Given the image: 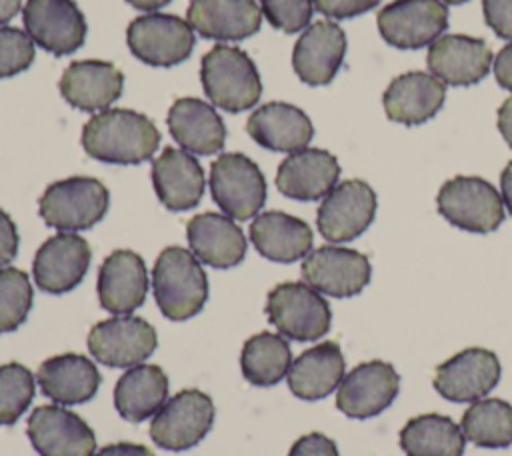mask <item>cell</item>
Instances as JSON below:
<instances>
[{
    "mask_svg": "<svg viewBox=\"0 0 512 456\" xmlns=\"http://www.w3.org/2000/svg\"><path fill=\"white\" fill-rule=\"evenodd\" d=\"M498 130L504 136V140L508 142V146L512 148V96L506 98L502 102V106L498 108V118H496Z\"/></svg>",
    "mask_w": 512,
    "mask_h": 456,
    "instance_id": "7dc6e473",
    "label": "cell"
},
{
    "mask_svg": "<svg viewBox=\"0 0 512 456\" xmlns=\"http://www.w3.org/2000/svg\"><path fill=\"white\" fill-rule=\"evenodd\" d=\"M190 252L212 268H230L244 260L246 238L240 226L224 214L204 212L188 220Z\"/></svg>",
    "mask_w": 512,
    "mask_h": 456,
    "instance_id": "d4e9b609",
    "label": "cell"
},
{
    "mask_svg": "<svg viewBox=\"0 0 512 456\" xmlns=\"http://www.w3.org/2000/svg\"><path fill=\"white\" fill-rule=\"evenodd\" d=\"M90 266V246L74 232L50 236L36 252L32 272L36 286L48 294H64L78 286Z\"/></svg>",
    "mask_w": 512,
    "mask_h": 456,
    "instance_id": "d6986e66",
    "label": "cell"
},
{
    "mask_svg": "<svg viewBox=\"0 0 512 456\" xmlns=\"http://www.w3.org/2000/svg\"><path fill=\"white\" fill-rule=\"evenodd\" d=\"M214 202L232 220H248L266 202V180L256 162L240 152L220 154L210 166Z\"/></svg>",
    "mask_w": 512,
    "mask_h": 456,
    "instance_id": "52a82bcc",
    "label": "cell"
},
{
    "mask_svg": "<svg viewBox=\"0 0 512 456\" xmlns=\"http://www.w3.org/2000/svg\"><path fill=\"white\" fill-rule=\"evenodd\" d=\"M34 60V40L14 26H0V78L26 70Z\"/></svg>",
    "mask_w": 512,
    "mask_h": 456,
    "instance_id": "f35d334b",
    "label": "cell"
},
{
    "mask_svg": "<svg viewBox=\"0 0 512 456\" xmlns=\"http://www.w3.org/2000/svg\"><path fill=\"white\" fill-rule=\"evenodd\" d=\"M370 260L352 248L320 246L304 256L302 278L316 292L348 298L360 294L370 282Z\"/></svg>",
    "mask_w": 512,
    "mask_h": 456,
    "instance_id": "8fae6325",
    "label": "cell"
},
{
    "mask_svg": "<svg viewBox=\"0 0 512 456\" xmlns=\"http://www.w3.org/2000/svg\"><path fill=\"white\" fill-rule=\"evenodd\" d=\"M260 10L264 18L282 32L304 30L312 18V0H260Z\"/></svg>",
    "mask_w": 512,
    "mask_h": 456,
    "instance_id": "ab89813d",
    "label": "cell"
},
{
    "mask_svg": "<svg viewBox=\"0 0 512 456\" xmlns=\"http://www.w3.org/2000/svg\"><path fill=\"white\" fill-rule=\"evenodd\" d=\"M314 8L328 18H352L360 16L380 4V0H312Z\"/></svg>",
    "mask_w": 512,
    "mask_h": 456,
    "instance_id": "b9f144b4",
    "label": "cell"
},
{
    "mask_svg": "<svg viewBox=\"0 0 512 456\" xmlns=\"http://www.w3.org/2000/svg\"><path fill=\"white\" fill-rule=\"evenodd\" d=\"M292 352L280 334L260 332L244 342L240 368L244 378L254 386H274L290 370Z\"/></svg>",
    "mask_w": 512,
    "mask_h": 456,
    "instance_id": "e575fe53",
    "label": "cell"
},
{
    "mask_svg": "<svg viewBox=\"0 0 512 456\" xmlns=\"http://www.w3.org/2000/svg\"><path fill=\"white\" fill-rule=\"evenodd\" d=\"M168 130L182 150L216 154L226 140V128L214 106L200 98H178L168 110Z\"/></svg>",
    "mask_w": 512,
    "mask_h": 456,
    "instance_id": "83f0119b",
    "label": "cell"
},
{
    "mask_svg": "<svg viewBox=\"0 0 512 456\" xmlns=\"http://www.w3.org/2000/svg\"><path fill=\"white\" fill-rule=\"evenodd\" d=\"M22 20L28 36L56 56L80 48L88 30L84 14L72 0H26Z\"/></svg>",
    "mask_w": 512,
    "mask_h": 456,
    "instance_id": "2e32d148",
    "label": "cell"
},
{
    "mask_svg": "<svg viewBox=\"0 0 512 456\" xmlns=\"http://www.w3.org/2000/svg\"><path fill=\"white\" fill-rule=\"evenodd\" d=\"M152 184L158 200L172 212L194 208L204 194L200 162L186 150L166 148L152 162Z\"/></svg>",
    "mask_w": 512,
    "mask_h": 456,
    "instance_id": "4316f807",
    "label": "cell"
},
{
    "mask_svg": "<svg viewBox=\"0 0 512 456\" xmlns=\"http://www.w3.org/2000/svg\"><path fill=\"white\" fill-rule=\"evenodd\" d=\"M446 4H462V2H468V0H444Z\"/></svg>",
    "mask_w": 512,
    "mask_h": 456,
    "instance_id": "816d5d0a",
    "label": "cell"
},
{
    "mask_svg": "<svg viewBox=\"0 0 512 456\" xmlns=\"http://www.w3.org/2000/svg\"><path fill=\"white\" fill-rule=\"evenodd\" d=\"M344 54V30L330 20H320L310 24L294 44L292 66L302 82L322 86L332 82L342 66Z\"/></svg>",
    "mask_w": 512,
    "mask_h": 456,
    "instance_id": "ffe728a7",
    "label": "cell"
},
{
    "mask_svg": "<svg viewBox=\"0 0 512 456\" xmlns=\"http://www.w3.org/2000/svg\"><path fill=\"white\" fill-rule=\"evenodd\" d=\"M94 456H154L152 450L144 444L134 442H116L100 448Z\"/></svg>",
    "mask_w": 512,
    "mask_h": 456,
    "instance_id": "bcb514c9",
    "label": "cell"
},
{
    "mask_svg": "<svg viewBox=\"0 0 512 456\" xmlns=\"http://www.w3.org/2000/svg\"><path fill=\"white\" fill-rule=\"evenodd\" d=\"M406 456H464L466 436L462 428L444 414H420L410 418L398 436Z\"/></svg>",
    "mask_w": 512,
    "mask_h": 456,
    "instance_id": "836d02e7",
    "label": "cell"
},
{
    "mask_svg": "<svg viewBox=\"0 0 512 456\" xmlns=\"http://www.w3.org/2000/svg\"><path fill=\"white\" fill-rule=\"evenodd\" d=\"M500 190H502V202L512 214V162H508L500 174Z\"/></svg>",
    "mask_w": 512,
    "mask_h": 456,
    "instance_id": "c3c4849f",
    "label": "cell"
},
{
    "mask_svg": "<svg viewBox=\"0 0 512 456\" xmlns=\"http://www.w3.org/2000/svg\"><path fill=\"white\" fill-rule=\"evenodd\" d=\"M20 6H22V0H0V24L14 18Z\"/></svg>",
    "mask_w": 512,
    "mask_h": 456,
    "instance_id": "681fc988",
    "label": "cell"
},
{
    "mask_svg": "<svg viewBox=\"0 0 512 456\" xmlns=\"http://www.w3.org/2000/svg\"><path fill=\"white\" fill-rule=\"evenodd\" d=\"M38 384L44 396L60 406L88 402L98 386L100 372L92 360L82 354H60L44 360L38 368Z\"/></svg>",
    "mask_w": 512,
    "mask_h": 456,
    "instance_id": "f546056e",
    "label": "cell"
},
{
    "mask_svg": "<svg viewBox=\"0 0 512 456\" xmlns=\"http://www.w3.org/2000/svg\"><path fill=\"white\" fill-rule=\"evenodd\" d=\"M270 324L286 338L314 342L330 330L332 312L328 302L304 282H284L274 286L266 298Z\"/></svg>",
    "mask_w": 512,
    "mask_h": 456,
    "instance_id": "5b68a950",
    "label": "cell"
},
{
    "mask_svg": "<svg viewBox=\"0 0 512 456\" xmlns=\"http://www.w3.org/2000/svg\"><path fill=\"white\" fill-rule=\"evenodd\" d=\"M498 380V356L486 348H466L434 370V388L450 402H476L492 392Z\"/></svg>",
    "mask_w": 512,
    "mask_h": 456,
    "instance_id": "9a60e30c",
    "label": "cell"
},
{
    "mask_svg": "<svg viewBox=\"0 0 512 456\" xmlns=\"http://www.w3.org/2000/svg\"><path fill=\"white\" fill-rule=\"evenodd\" d=\"M126 42L130 52L144 64L174 66L190 56L194 30L180 16L150 12L130 22Z\"/></svg>",
    "mask_w": 512,
    "mask_h": 456,
    "instance_id": "9c48e42d",
    "label": "cell"
},
{
    "mask_svg": "<svg viewBox=\"0 0 512 456\" xmlns=\"http://www.w3.org/2000/svg\"><path fill=\"white\" fill-rule=\"evenodd\" d=\"M288 456H338V448L328 436L310 432L292 444Z\"/></svg>",
    "mask_w": 512,
    "mask_h": 456,
    "instance_id": "7bdbcfd3",
    "label": "cell"
},
{
    "mask_svg": "<svg viewBox=\"0 0 512 456\" xmlns=\"http://www.w3.org/2000/svg\"><path fill=\"white\" fill-rule=\"evenodd\" d=\"M250 240L264 258L290 264L312 250L314 236L304 220L286 212L270 210L252 220Z\"/></svg>",
    "mask_w": 512,
    "mask_h": 456,
    "instance_id": "4dcf8cb0",
    "label": "cell"
},
{
    "mask_svg": "<svg viewBox=\"0 0 512 456\" xmlns=\"http://www.w3.org/2000/svg\"><path fill=\"white\" fill-rule=\"evenodd\" d=\"M346 362L336 342H320L292 360L286 374L294 396L302 400H320L334 392L344 378Z\"/></svg>",
    "mask_w": 512,
    "mask_h": 456,
    "instance_id": "1f68e13d",
    "label": "cell"
},
{
    "mask_svg": "<svg viewBox=\"0 0 512 456\" xmlns=\"http://www.w3.org/2000/svg\"><path fill=\"white\" fill-rule=\"evenodd\" d=\"M152 292L166 318H192L208 298V280L200 260L186 248H164L152 268Z\"/></svg>",
    "mask_w": 512,
    "mask_h": 456,
    "instance_id": "7a4b0ae2",
    "label": "cell"
},
{
    "mask_svg": "<svg viewBox=\"0 0 512 456\" xmlns=\"http://www.w3.org/2000/svg\"><path fill=\"white\" fill-rule=\"evenodd\" d=\"M492 66L496 82L512 92V42L502 46V50L496 54V60H492Z\"/></svg>",
    "mask_w": 512,
    "mask_h": 456,
    "instance_id": "f6af8a7d",
    "label": "cell"
},
{
    "mask_svg": "<svg viewBox=\"0 0 512 456\" xmlns=\"http://www.w3.org/2000/svg\"><path fill=\"white\" fill-rule=\"evenodd\" d=\"M246 132L260 146L274 152H296L308 146L314 136L310 118L286 102H268L252 112Z\"/></svg>",
    "mask_w": 512,
    "mask_h": 456,
    "instance_id": "f1b7e54d",
    "label": "cell"
},
{
    "mask_svg": "<svg viewBox=\"0 0 512 456\" xmlns=\"http://www.w3.org/2000/svg\"><path fill=\"white\" fill-rule=\"evenodd\" d=\"M200 80L208 100L228 112L252 108L262 94V82L252 58L236 48L218 44L200 64Z\"/></svg>",
    "mask_w": 512,
    "mask_h": 456,
    "instance_id": "3957f363",
    "label": "cell"
},
{
    "mask_svg": "<svg viewBox=\"0 0 512 456\" xmlns=\"http://www.w3.org/2000/svg\"><path fill=\"white\" fill-rule=\"evenodd\" d=\"M42 220L60 232H78L100 222L108 210L106 186L90 176L50 184L38 200Z\"/></svg>",
    "mask_w": 512,
    "mask_h": 456,
    "instance_id": "277c9868",
    "label": "cell"
},
{
    "mask_svg": "<svg viewBox=\"0 0 512 456\" xmlns=\"http://www.w3.org/2000/svg\"><path fill=\"white\" fill-rule=\"evenodd\" d=\"M28 438L40 456H94L96 436L72 410L38 406L28 418Z\"/></svg>",
    "mask_w": 512,
    "mask_h": 456,
    "instance_id": "e0dca14e",
    "label": "cell"
},
{
    "mask_svg": "<svg viewBox=\"0 0 512 456\" xmlns=\"http://www.w3.org/2000/svg\"><path fill=\"white\" fill-rule=\"evenodd\" d=\"M376 22L384 42L414 50L442 36L448 28V8L442 0H394L378 12Z\"/></svg>",
    "mask_w": 512,
    "mask_h": 456,
    "instance_id": "30bf717a",
    "label": "cell"
},
{
    "mask_svg": "<svg viewBox=\"0 0 512 456\" xmlns=\"http://www.w3.org/2000/svg\"><path fill=\"white\" fill-rule=\"evenodd\" d=\"M438 212L456 228L476 234L494 232L504 220V202L498 190L478 176H454L436 196Z\"/></svg>",
    "mask_w": 512,
    "mask_h": 456,
    "instance_id": "8992f818",
    "label": "cell"
},
{
    "mask_svg": "<svg viewBox=\"0 0 512 456\" xmlns=\"http://www.w3.org/2000/svg\"><path fill=\"white\" fill-rule=\"evenodd\" d=\"M158 144L160 132L154 122L126 108L102 110L82 128L86 154L108 164H140L152 158Z\"/></svg>",
    "mask_w": 512,
    "mask_h": 456,
    "instance_id": "6da1fadb",
    "label": "cell"
},
{
    "mask_svg": "<svg viewBox=\"0 0 512 456\" xmlns=\"http://www.w3.org/2000/svg\"><path fill=\"white\" fill-rule=\"evenodd\" d=\"M88 350L104 366H136L156 350V332L144 318L114 316L94 324L88 334Z\"/></svg>",
    "mask_w": 512,
    "mask_h": 456,
    "instance_id": "7c38bea8",
    "label": "cell"
},
{
    "mask_svg": "<svg viewBox=\"0 0 512 456\" xmlns=\"http://www.w3.org/2000/svg\"><path fill=\"white\" fill-rule=\"evenodd\" d=\"M482 12L498 38L512 40V0H482Z\"/></svg>",
    "mask_w": 512,
    "mask_h": 456,
    "instance_id": "60d3db41",
    "label": "cell"
},
{
    "mask_svg": "<svg viewBox=\"0 0 512 456\" xmlns=\"http://www.w3.org/2000/svg\"><path fill=\"white\" fill-rule=\"evenodd\" d=\"M32 308L28 276L12 266L0 268V334L16 330Z\"/></svg>",
    "mask_w": 512,
    "mask_h": 456,
    "instance_id": "8d00e7d4",
    "label": "cell"
},
{
    "mask_svg": "<svg viewBox=\"0 0 512 456\" xmlns=\"http://www.w3.org/2000/svg\"><path fill=\"white\" fill-rule=\"evenodd\" d=\"M426 64L432 76L450 86L480 82L492 66V50L482 38L444 34L428 46Z\"/></svg>",
    "mask_w": 512,
    "mask_h": 456,
    "instance_id": "ac0fdd59",
    "label": "cell"
},
{
    "mask_svg": "<svg viewBox=\"0 0 512 456\" xmlns=\"http://www.w3.org/2000/svg\"><path fill=\"white\" fill-rule=\"evenodd\" d=\"M18 252V232L12 218L0 208V266L14 260Z\"/></svg>",
    "mask_w": 512,
    "mask_h": 456,
    "instance_id": "ee69618b",
    "label": "cell"
},
{
    "mask_svg": "<svg viewBox=\"0 0 512 456\" xmlns=\"http://www.w3.org/2000/svg\"><path fill=\"white\" fill-rule=\"evenodd\" d=\"M376 194L364 180H344L322 200L316 226L330 242H348L360 236L374 220Z\"/></svg>",
    "mask_w": 512,
    "mask_h": 456,
    "instance_id": "4fadbf2b",
    "label": "cell"
},
{
    "mask_svg": "<svg viewBox=\"0 0 512 456\" xmlns=\"http://www.w3.org/2000/svg\"><path fill=\"white\" fill-rule=\"evenodd\" d=\"M340 164L336 156L322 148H302L290 152L278 166L276 186L294 200H320L338 182Z\"/></svg>",
    "mask_w": 512,
    "mask_h": 456,
    "instance_id": "44dd1931",
    "label": "cell"
},
{
    "mask_svg": "<svg viewBox=\"0 0 512 456\" xmlns=\"http://www.w3.org/2000/svg\"><path fill=\"white\" fill-rule=\"evenodd\" d=\"M460 428L480 448H506L512 444V404L500 398H480L462 414Z\"/></svg>",
    "mask_w": 512,
    "mask_h": 456,
    "instance_id": "d590c367",
    "label": "cell"
},
{
    "mask_svg": "<svg viewBox=\"0 0 512 456\" xmlns=\"http://www.w3.org/2000/svg\"><path fill=\"white\" fill-rule=\"evenodd\" d=\"M168 398V376L156 364H136L126 370L114 388V406L128 422L154 416Z\"/></svg>",
    "mask_w": 512,
    "mask_h": 456,
    "instance_id": "d6a6232c",
    "label": "cell"
},
{
    "mask_svg": "<svg viewBox=\"0 0 512 456\" xmlns=\"http://www.w3.org/2000/svg\"><path fill=\"white\" fill-rule=\"evenodd\" d=\"M148 292L144 260L132 250H114L98 272V300L106 312L130 314L142 306Z\"/></svg>",
    "mask_w": 512,
    "mask_h": 456,
    "instance_id": "7402d4cb",
    "label": "cell"
},
{
    "mask_svg": "<svg viewBox=\"0 0 512 456\" xmlns=\"http://www.w3.org/2000/svg\"><path fill=\"white\" fill-rule=\"evenodd\" d=\"M446 86L426 72H406L396 76L382 94L384 112L392 122L418 126L430 120L444 104Z\"/></svg>",
    "mask_w": 512,
    "mask_h": 456,
    "instance_id": "cb8c5ba5",
    "label": "cell"
},
{
    "mask_svg": "<svg viewBox=\"0 0 512 456\" xmlns=\"http://www.w3.org/2000/svg\"><path fill=\"white\" fill-rule=\"evenodd\" d=\"M398 390L396 368L384 360H368L344 374L336 392V408L350 418H372L394 402Z\"/></svg>",
    "mask_w": 512,
    "mask_h": 456,
    "instance_id": "5bb4252c",
    "label": "cell"
},
{
    "mask_svg": "<svg viewBox=\"0 0 512 456\" xmlns=\"http://www.w3.org/2000/svg\"><path fill=\"white\" fill-rule=\"evenodd\" d=\"M186 20L204 38L244 40L260 30L262 10L254 0H192Z\"/></svg>",
    "mask_w": 512,
    "mask_h": 456,
    "instance_id": "484cf974",
    "label": "cell"
},
{
    "mask_svg": "<svg viewBox=\"0 0 512 456\" xmlns=\"http://www.w3.org/2000/svg\"><path fill=\"white\" fill-rule=\"evenodd\" d=\"M60 94L78 110H106L122 94V72L104 60L72 62L60 78Z\"/></svg>",
    "mask_w": 512,
    "mask_h": 456,
    "instance_id": "603a6c76",
    "label": "cell"
},
{
    "mask_svg": "<svg viewBox=\"0 0 512 456\" xmlns=\"http://www.w3.org/2000/svg\"><path fill=\"white\" fill-rule=\"evenodd\" d=\"M214 404L200 390H182L154 414L150 422V438L156 446L172 452L196 446L212 428Z\"/></svg>",
    "mask_w": 512,
    "mask_h": 456,
    "instance_id": "ba28073f",
    "label": "cell"
},
{
    "mask_svg": "<svg viewBox=\"0 0 512 456\" xmlns=\"http://www.w3.org/2000/svg\"><path fill=\"white\" fill-rule=\"evenodd\" d=\"M130 6L138 8V10H146V12H152V10H158L162 6H166L170 0H126Z\"/></svg>",
    "mask_w": 512,
    "mask_h": 456,
    "instance_id": "f907efd6",
    "label": "cell"
},
{
    "mask_svg": "<svg viewBox=\"0 0 512 456\" xmlns=\"http://www.w3.org/2000/svg\"><path fill=\"white\" fill-rule=\"evenodd\" d=\"M34 398V376L18 364L8 362L0 366V426L14 424Z\"/></svg>",
    "mask_w": 512,
    "mask_h": 456,
    "instance_id": "74e56055",
    "label": "cell"
}]
</instances>
